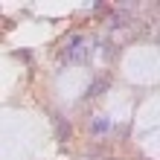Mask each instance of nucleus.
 Instances as JSON below:
<instances>
[{
    "instance_id": "obj_5",
    "label": "nucleus",
    "mask_w": 160,
    "mask_h": 160,
    "mask_svg": "<svg viewBox=\"0 0 160 160\" xmlns=\"http://www.w3.org/2000/svg\"><path fill=\"white\" fill-rule=\"evenodd\" d=\"M105 160H119V157H105Z\"/></svg>"
},
{
    "instance_id": "obj_2",
    "label": "nucleus",
    "mask_w": 160,
    "mask_h": 160,
    "mask_svg": "<svg viewBox=\"0 0 160 160\" xmlns=\"http://www.w3.org/2000/svg\"><path fill=\"white\" fill-rule=\"evenodd\" d=\"M108 131H111V119H108L105 114H96V117L90 119V134H93V137L108 134Z\"/></svg>"
},
{
    "instance_id": "obj_4",
    "label": "nucleus",
    "mask_w": 160,
    "mask_h": 160,
    "mask_svg": "<svg viewBox=\"0 0 160 160\" xmlns=\"http://www.w3.org/2000/svg\"><path fill=\"white\" fill-rule=\"evenodd\" d=\"M52 125L58 131V140L64 143V140L70 137V125H67V119H64V114H52Z\"/></svg>"
},
{
    "instance_id": "obj_1",
    "label": "nucleus",
    "mask_w": 160,
    "mask_h": 160,
    "mask_svg": "<svg viewBox=\"0 0 160 160\" xmlns=\"http://www.w3.org/2000/svg\"><path fill=\"white\" fill-rule=\"evenodd\" d=\"M58 58L64 64H84L90 58V41H88V35H82V32H73L67 44L61 47V52H58Z\"/></svg>"
},
{
    "instance_id": "obj_3",
    "label": "nucleus",
    "mask_w": 160,
    "mask_h": 160,
    "mask_svg": "<svg viewBox=\"0 0 160 160\" xmlns=\"http://www.w3.org/2000/svg\"><path fill=\"white\" fill-rule=\"evenodd\" d=\"M108 82H111L108 73H105V76H96V82H93L90 88H88V93H84V99H96V93L105 90V88H108Z\"/></svg>"
}]
</instances>
